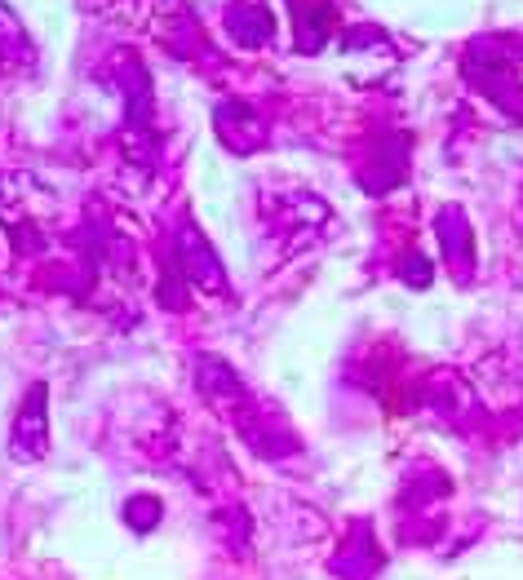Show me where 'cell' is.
I'll return each mask as SVG.
<instances>
[{
  "mask_svg": "<svg viewBox=\"0 0 523 580\" xmlns=\"http://www.w3.org/2000/svg\"><path fill=\"white\" fill-rule=\"evenodd\" d=\"M439 235H444L448 257H453V262H461V257H466V226H461L457 209H448V213H444V222H439Z\"/></svg>",
  "mask_w": 523,
  "mask_h": 580,
  "instance_id": "obj_1",
  "label": "cell"
}]
</instances>
